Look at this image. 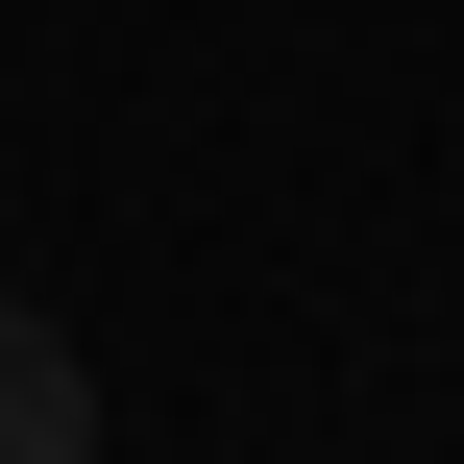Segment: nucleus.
Here are the masks:
<instances>
[{
    "mask_svg": "<svg viewBox=\"0 0 464 464\" xmlns=\"http://www.w3.org/2000/svg\"><path fill=\"white\" fill-rule=\"evenodd\" d=\"M0 464H98V367L49 294H0Z\"/></svg>",
    "mask_w": 464,
    "mask_h": 464,
    "instance_id": "nucleus-1",
    "label": "nucleus"
}]
</instances>
